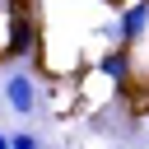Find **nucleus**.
<instances>
[{"instance_id": "3", "label": "nucleus", "mask_w": 149, "mask_h": 149, "mask_svg": "<svg viewBox=\"0 0 149 149\" xmlns=\"http://www.w3.org/2000/svg\"><path fill=\"white\" fill-rule=\"evenodd\" d=\"M9 149H42L37 135H9Z\"/></svg>"}, {"instance_id": "1", "label": "nucleus", "mask_w": 149, "mask_h": 149, "mask_svg": "<svg viewBox=\"0 0 149 149\" xmlns=\"http://www.w3.org/2000/svg\"><path fill=\"white\" fill-rule=\"evenodd\" d=\"M0 93H5V102H9L19 116H33V112H37V98H42V88H37V74H33V70H9V74H5V84H0Z\"/></svg>"}, {"instance_id": "2", "label": "nucleus", "mask_w": 149, "mask_h": 149, "mask_svg": "<svg viewBox=\"0 0 149 149\" xmlns=\"http://www.w3.org/2000/svg\"><path fill=\"white\" fill-rule=\"evenodd\" d=\"M98 70L112 79V88H126L130 74H135V65H130V47H107V51L98 56Z\"/></svg>"}]
</instances>
